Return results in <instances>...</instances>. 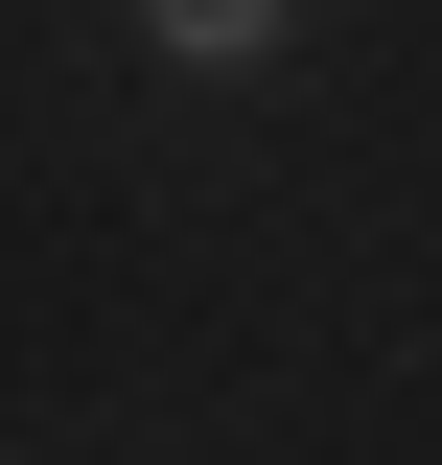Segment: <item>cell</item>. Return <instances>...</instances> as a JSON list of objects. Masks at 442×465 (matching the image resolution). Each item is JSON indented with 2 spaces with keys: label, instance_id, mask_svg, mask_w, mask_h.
<instances>
[{
  "label": "cell",
  "instance_id": "1",
  "mask_svg": "<svg viewBox=\"0 0 442 465\" xmlns=\"http://www.w3.org/2000/svg\"><path fill=\"white\" fill-rule=\"evenodd\" d=\"M116 24H140L164 70H279L303 47V0H116Z\"/></svg>",
  "mask_w": 442,
  "mask_h": 465
}]
</instances>
